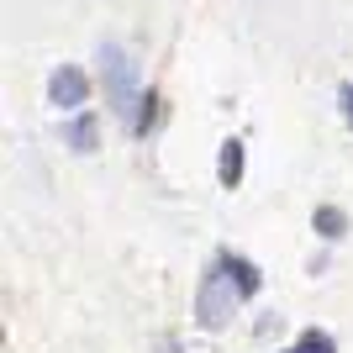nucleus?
<instances>
[{
    "mask_svg": "<svg viewBox=\"0 0 353 353\" xmlns=\"http://www.w3.org/2000/svg\"><path fill=\"white\" fill-rule=\"evenodd\" d=\"M216 179H221V190H237V185H243V137H227V143H221Z\"/></svg>",
    "mask_w": 353,
    "mask_h": 353,
    "instance_id": "nucleus-4",
    "label": "nucleus"
},
{
    "mask_svg": "<svg viewBox=\"0 0 353 353\" xmlns=\"http://www.w3.org/2000/svg\"><path fill=\"white\" fill-rule=\"evenodd\" d=\"M285 353H338V343H332V332H322V327H306Z\"/></svg>",
    "mask_w": 353,
    "mask_h": 353,
    "instance_id": "nucleus-7",
    "label": "nucleus"
},
{
    "mask_svg": "<svg viewBox=\"0 0 353 353\" xmlns=\"http://www.w3.org/2000/svg\"><path fill=\"white\" fill-rule=\"evenodd\" d=\"M216 259H221V269L232 274V285H237V290H243V301H248V295H259V285H264V274H259V264H248L243 253H216Z\"/></svg>",
    "mask_w": 353,
    "mask_h": 353,
    "instance_id": "nucleus-5",
    "label": "nucleus"
},
{
    "mask_svg": "<svg viewBox=\"0 0 353 353\" xmlns=\"http://www.w3.org/2000/svg\"><path fill=\"white\" fill-rule=\"evenodd\" d=\"M69 143L79 148V153H90V148H95V121H90V117H74L69 121Z\"/></svg>",
    "mask_w": 353,
    "mask_h": 353,
    "instance_id": "nucleus-8",
    "label": "nucleus"
},
{
    "mask_svg": "<svg viewBox=\"0 0 353 353\" xmlns=\"http://www.w3.org/2000/svg\"><path fill=\"white\" fill-rule=\"evenodd\" d=\"M237 301H243V290L232 285V274L221 269V259L201 274V290H195V316H201V327H227V316L237 311Z\"/></svg>",
    "mask_w": 353,
    "mask_h": 353,
    "instance_id": "nucleus-2",
    "label": "nucleus"
},
{
    "mask_svg": "<svg viewBox=\"0 0 353 353\" xmlns=\"http://www.w3.org/2000/svg\"><path fill=\"white\" fill-rule=\"evenodd\" d=\"M311 227L327 237V243H338L343 232H348V216H343L338 206H316V216H311Z\"/></svg>",
    "mask_w": 353,
    "mask_h": 353,
    "instance_id": "nucleus-6",
    "label": "nucleus"
},
{
    "mask_svg": "<svg viewBox=\"0 0 353 353\" xmlns=\"http://www.w3.org/2000/svg\"><path fill=\"white\" fill-rule=\"evenodd\" d=\"M101 85H105V105H111V117H121L127 127H137V111H143L137 63L127 59L117 43H105V48H101Z\"/></svg>",
    "mask_w": 353,
    "mask_h": 353,
    "instance_id": "nucleus-1",
    "label": "nucleus"
},
{
    "mask_svg": "<svg viewBox=\"0 0 353 353\" xmlns=\"http://www.w3.org/2000/svg\"><path fill=\"white\" fill-rule=\"evenodd\" d=\"M48 101L59 105V111H79V105L90 101V79H85V69H74V63L53 69V79H48Z\"/></svg>",
    "mask_w": 353,
    "mask_h": 353,
    "instance_id": "nucleus-3",
    "label": "nucleus"
},
{
    "mask_svg": "<svg viewBox=\"0 0 353 353\" xmlns=\"http://www.w3.org/2000/svg\"><path fill=\"white\" fill-rule=\"evenodd\" d=\"M343 105H348V127H353V85L343 90Z\"/></svg>",
    "mask_w": 353,
    "mask_h": 353,
    "instance_id": "nucleus-9",
    "label": "nucleus"
}]
</instances>
